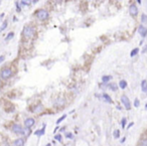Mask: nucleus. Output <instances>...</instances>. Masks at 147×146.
<instances>
[{
    "label": "nucleus",
    "mask_w": 147,
    "mask_h": 146,
    "mask_svg": "<svg viewBox=\"0 0 147 146\" xmlns=\"http://www.w3.org/2000/svg\"><path fill=\"white\" fill-rule=\"evenodd\" d=\"M13 35H14V33H13V32H9V33H8V35H7V37L5 38V40L7 41V40H9V39H11V38L13 37Z\"/></svg>",
    "instance_id": "obj_22"
},
{
    "label": "nucleus",
    "mask_w": 147,
    "mask_h": 146,
    "mask_svg": "<svg viewBox=\"0 0 147 146\" xmlns=\"http://www.w3.org/2000/svg\"><path fill=\"white\" fill-rule=\"evenodd\" d=\"M66 118H67V115H64V116H61V117H60V118H59V120L57 121V124H59V123H60L61 121H64V120H65Z\"/></svg>",
    "instance_id": "obj_25"
},
{
    "label": "nucleus",
    "mask_w": 147,
    "mask_h": 146,
    "mask_svg": "<svg viewBox=\"0 0 147 146\" xmlns=\"http://www.w3.org/2000/svg\"><path fill=\"white\" fill-rule=\"evenodd\" d=\"M139 105H140L139 100H138V99H135V100H134V106H135L136 108H138V107H139Z\"/></svg>",
    "instance_id": "obj_24"
},
{
    "label": "nucleus",
    "mask_w": 147,
    "mask_h": 146,
    "mask_svg": "<svg viewBox=\"0 0 147 146\" xmlns=\"http://www.w3.org/2000/svg\"><path fill=\"white\" fill-rule=\"evenodd\" d=\"M141 90L143 93L147 94V81L146 80H143L141 82Z\"/></svg>",
    "instance_id": "obj_13"
},
{
    "label": "nucleus",
    "mask_w": 147,
    "mask_h": 146,
    "mask_svg": "<svg viewBox=\"0 0 147 146\" xmlns=\"http://www.w3.org/2000/svg\"><path fill=\"white\" fill-rule=\"evenodd\" d=\"M141 21H142V22H146V21H147V15H146V14L143 13V14L141 15Z\"/></svg>",
    "instance_id": "obj_23"
},
{
    "label": "nucleus",
    "mask_w": 147,
    "mask_h": 146,
    "mask_svg": "<svg viewBox=\"0 0 147 146\" xmlns=\"http://www.w3.org/2000/svg\"><path fill=\"white\" fill-rule=\"evenodd\" d=\"M4 59H5V57H4V56H0V64H1V62H2Z\"/></svg>",
    "instance_id": "obj_29"
},
{
    "label": "nucleus",
    "mask_w": 147,
    "mask_h": 146,
    "mask_svg": "<svg viewBox=\"0 0 147 146\" xmlns=\"http://www.w3.org/2000/svg\"><path fill=\"white\" fill-rule=\"evenodd\" d=\"M145 108H146V109H147V104H146V105H145Z\"/></svg>",
    "instance_id": "obj_36"
},
{
    "label": "nucleus",
    "mask_w": 147,
    "mask_h": 146,
    "mask_svg": "<svg viewBox=\"0 0 147 146\" xmlns=\"http://www.w3.org/2000/svg\"><path fill=\"white\" fill-rule=\"evenodd\" d=\"M44 133H45V124H44V126H43V128H41V129L36 130L34 132V135H36V136H43Z\"/></svg>",
    "instance_id": "obj_10"
},
{
    "label": "nucleus",
    "mask_w": 147,
    "mask_h": 146,
    "mask_svg": "<svg viewBox=\"0 0 147 146\" xmlns=\"http://www.w3.org/2000/svg\"><path fill=\"white\" fill-rule=\"evenodd\" d=\"M109 88H110L112 91H117L118 86H117L116 84H110V85H109Z\"/></svg>",
    "instance_id": "obj_20"
},
{
    "label": "nucleus",
    "mask_w": 147,
    "mask_h": 146,
    "mask_svg": "<svg viewBox=\"0 0 147 146\" xmlns=\"http://www.w3.org/2000/svg\"><path fill=\"white\" fill-rule=\"evenodd\" d=\"M65 99H62V98H59V99H57L56 102H55V105L57 107H61V106H64L65 105Z\"/></svg>",
    "instance_id": "obj_11"
},
{
    "label": "nucleus",
    "mask_w": 147,
    "mask_h": 146,
    "mask_svg": "<svg viewBox=\"0 0 147 146\" xmlns=\"http://www.w3.org/2000/svg\"><path fill=\"white\" fill-rule=\"evenodd\" d=\"M126 122H127V120H126V118H123V119H122V121H121L122 128H125V126H126Z\"/></svg>",
    "instance_id": "obj_26"
},
{
    "label": "nucleus",
    "mask_w": 147,
    "mask_h": 146,
    "mask_svg": "<svg viewBox=\"0 0 147 146\" xmlns=\"http://www.w3.org/2000/svg\"><path fill=\"white\" fill-rule=\"evenodd\" d=\"M66 137L69 138V139H72V138H73V134H72L71 132H67V133H66Z\"/></svg>",
    "instance_id": "obj_27"
},
{
    "label": "nucleus",
    "mask_w": 147,
    "mask_h": 146,
    "mask_svg": "<svg viewBox=\"0 0 147 146\" xmlns=\"http://www.w3.org/2000/svg\"><path fill=\"white\" fill-rule=\"evenodd\" d=\"M138 32H139V34H140L142 37H145V36L147 35V28H146L145 26H143V25H140V26L138 27Z\"/></svg>",
    "instance_id": "obj_8"
},
{
    "label": "nucleus",
    "mask_w": 147,
    "mask_h": 146,
    "mask_svg": "<svg viewBox=\"0 0 147 146\" xmlns=\"http://www.w3.org/2000/svg\"><path fill=\"white\" fill-rule=\"evenodd\" d=\"M11 76H12V71L9 68H4L1 70V72H0V78L2 80H7Z\"/></svg>",
    "instance_id": "obj_2"
},
{
    "label": "nucleus",
    "mask_w": 147,
    "mask_h": 146,
    "mask_svg": "<svg viewBox=\"0 0 147 146\" xmlns=\"http://www.w3.org/2000/svg\"><path fill=\"white\" fill-rule=\"evenodd\" d=\"M13 21H17V18H16V17H15V16H14V17H13Z\"/></svg>",
    "instance_id": "obj_34"
},
{
    "label": "nucleus",
    "mask_w": 147,
    "mask_h": 146,
    "mask_svg": "<svg viewBox=\"0 0 147 146\" xmlns=\"http://www.w3.org/2000/svg\"><path fill=\"white\" fill-rule=\"evenodd\" d=\"M58 129H59V126H58V127H56V129H55V131H54V133H56V132H57V130H58Z\"/></svg>",
    "instance_id": "obj_35"
},
{
    "label": "nucleus",
    "mask_w": 147,
    "mask_h": 146,
    "mask_svg": "<svg viewBox=\"0 0 147 146\" xmlns=\"http://www.w3.org/2000/svg\"><path fill=\"white\" fill-rule=\"evenodd\" d=\"M34 32H35V29L33 26H26L23 29V35L26 38H31L34 35Z\"/></svg>",
    "instance_id": "obj_1"
},
{
    "label": "nucleus",
    "mask_w": 147,
    "mask_h": 146,
    "mask_svg": "<svg viewBox=\"0 0 147 146\" xmlns=\"http://www.w3.org/2000/svg\"><path fill=\"white\" fill-rule=\"evenodd\" d=\"M146 51H147V45H146V46H145V47L143 48V50H142V53H143V54H145Z\"/></svg>",
    "instance_id": "obj_31"
},
{
    "label": "nucleus",
    "mask_w": 147,
    "mask_h": 146,
    "mask_svg": "<svg viewBox=\"0 0 147 146\" xmlns=\"http://www.w3.org/2000/svg\"><path fill=\"white\" fill-rule=\"evenodd\" d=\"M43 111H44V106H43V105H37V106H35V107L33 108V110H32V112H34V113H36V114L41 113Z\"/></svg>",
    "instance_id": "obj_12"
},
{
    "label": "nucleus",
    "mask_w": 147,
    "mask_h": 146,
    "mask_svg": "<svg viewBox=\"0 0 147 146\" xmlns=\"http://www.w3.org/2000/svg\"><path fill=\"white\" fill-rule=\"evenodd\" d=\"M36 17L39 20H45L48 17V12L44 9H39L36 11Z\"/></svg>",
    "instance_id": "obj_3"
},
{
    "label": "nucleus",
    "mask_w": 147,
    "mask_h": 146,
    "mask_svg": "<svg viewBox=\"0 0 147 146\" xmlns=\"http://www.w3.org/2000/svg\"><path fill=\"white\" fill-rule=\"evenodd\" d=\"M113 135H114V138H115V139H118V138L120 137V131H119V130H115Z\"/></svg>",
    "instance_id": "obj_19"
},
{
    "label": "nucleus",
    "mask_w": 147,
    "mask_h": 146,
    "mask_svg": "<svg viewBox=\"0 0 147 146\" xmlns=\"http://www.w3.org/2000/svg\"><path fill=\"white\" fill-rule=\"evenodd\" d=\"M139 53V48H137V47H136V48H134L132 51H131V54H130V56L131 57H135L136 55H137Z\"/></svg>",
    "instance_id": "obj_17"
},
{
    "label": "nucleus",
    "mask_w": 147,
    "mask_h": 146,
    "mask_svg": "<svg viewBox=\"0 0 147 146\" xmlns=\"http://www.w3.org/2000/svg\"><path fill=\"white\" fill-rule=\"evenodd\" d=\"M129 12L132 16H136L138 14V8L135 4H131L130 7H129Z\"/></svg>",
    "instance_id": "obj_6"
},
{
    "label": "nucleus",
    "mask_w": 147,
    "mask_h": 146,
    "mask_svg": "<svg viewBox=\"0 0 147 146\" xmlns=\"http://www.w3.org/2000/svg\"><path fill=\"white\" fill-rule=\"evenodd\" d=\"M55 139L58 140V141H61V135H60V134L56 135V136H55Z\"/></svg>",
    "instance_id": "obj_28"
},
{
    "label": "nucleus",
    "mask_w": 147,
    "mask_h": 146,
    "mask_svg": "<svg viewBox=\"0 0 147 146\" xmlns=\"http://www.w3.org/2000/svg\"><path fill=\"white\" fill-rule=\"evenodd\" d=\"M139 146H147V138L145 139H142L139 143Z\"/></svg>",
    "instance_id": "obj_21"
},
{
    "label": "nucleus",
    "mask_w": 147,
    "mask_h": 146,
    "mask_svg": "<svg viewBox=\"0 0 147 146\" xmlns=\"http://www.w3.org/2000/svg\"><path fill=\"white\" fill-rule=\"evenodd\" d=\"M119 87L121 88V89H126L127 88V82L126 81H124V80H121L120 82H119Z\"/></svg>",
    "instance_id": "obj_14"
},
{
    "label": "nucleus",
    "mask_w": 147,
    "mask_h": 146,
    "mask_svg": "<svg viewBox=\"0 0 147 146\" xmlns=\"http://www.w3.org/2000/svg\"><path fill=\"white\" fill-rule=\"evenodd\" d=\"M11 130L15 134H23V131H24V129L20 126L19 124H14L12 126V128H11Z\"/></svg>",
    "instance_id": "obj_5"
},
{
    "label": "nucleus",
    "mask_w": 147,
    "mask_h": 146,
    "mask_svg": "<svg viewBox=\"0 0 147 146\" xmlns=\"http://www.w3.org/2000/svg\"><path fill=\"white\" fill-rule=\"evenodd\" d=\"M21 4L22 5H27V2L26 1H21Z\"/></svg>",
    "instance_id": "obj_32"
},
{
    "label": "nucleus",
    "mask_w": 147,
    "mask_h": 146,
    "mask_svg": "<svg viewBox=\"0 0 147 146\" xmlns=\"http://www.w3.org/2000/svg\"><path fill=\"white\" fill-rule=\"evenodd\" d=\"M121 102H122V104L124 105V107L127 109V110H130V109H131V103H130V100H129V98L126 96V95H123V96L121 97Z\"/></svg>",
    "instance_id": "obj_4"
},
{
    "label": "nucleus",
    "mask_w": 147,
    "mask_h": 146,
    "mask_svg": "<svg viewBox=\"0 0 147 146\" xmlns=\"http://www.w3.org/2000/svg\"><path fill=\"white\" fill-rule=\"evenodd\" d=\"M24 145V139L23 138H18L12 142V146H23Z\"/></svg>",
    "instance_id": "obj_9"
},
{
    "label": "nucleus",
    "mask_w": 147,
    "mask_h": 146,
    "mask_svg": "<svg viewBox=\"0 0 147 146\" xmlns=\"http://www.w3.org/2000/svg\"><path fill=\"white\" fill-rule=\"evenodd\" d=\"M111 79H112V77H110V76H104L102 78V81H103V83H108Z\"/></svg>",
    "instance_id": "obj_18"
},
{
    "label": "nucleus",
    "mask_w": 147,
    "mask_h": 146,
    "mask_svg": "<svg viewBox=\"0 0 147 146\" xmlns=\"http://www.w3.org/2000/svg\"><path fill=\"white\" fill-rule=\"evenodd\" d=\"M125 140H126V138H125V137H124V138H122V139H121V143H124V142H125Z\"/></svg>",
    "instance_id": "obj_33"
},
{
    "label": "nucleus",
    "mask_w": 147,
    "mask_h": 146,
    "mask_svg": "<svg viewBox=\"0 0 147 146\" xmlns=\"http://www.w3.org/2000/svg\"><path fill=\"white\" fill-rule=\"evenodd\" d=\"M133 125H134V123H133V122H131V123H129V125H128V127H127V128H128V129H129V128H131V127L133 126Z\"/></svg>",
    "instance_id": "obj_30"
},
{
    "label": "nucleus",
    "mask_w": 147,
    "mask_h": 146,
    "mask_svg": "<svg viewBox=\"0 0 147 146\" xmlns=\"http://www.w3.org/2000/svg\"><path fill=\"white\" fill-rule=\"evenodd\" d=\"M35 123V120L33 118H27L25 121H24V125H25V128H30L32 127Z\"/></svg>",
    "instance_id": "obj_7"
},
{
    "label": "nucleus",
    "mask_w": 147,
    "mask_h": 146,
    "mask_svg": "<svg viewBox=\"0 0 147 146\" xmlns=\"http://www.w3.org/2000/svg\"><path fill=\"white\" fill-rule=\"evenodd\" d=\"M7 25H8V22H7V20H5V21L2 23V25L0 26V32H2V31L7 27Z\"/></svg>",
    "instance_id": "obj_16"
},
{
    "label": "nucleus",
    "mask_w": 147,
    "mask_h": 146,
    "mask_svg": "<svg viewBox=\"0 0 147 146\" xmlns=\"http://www.w3.org/2000/svg\"><path fill=\"white\" fill-rule=\"evenodd\" d=\"M103 99L106 101L107 103H112V102H113L112 99H111V97L108 95V94H103Z\"/></svg>",
    "instance_id": "obj_15"
}]
</instances>
